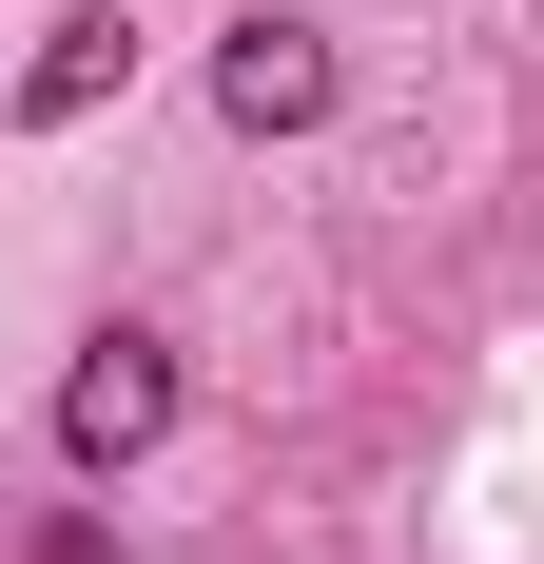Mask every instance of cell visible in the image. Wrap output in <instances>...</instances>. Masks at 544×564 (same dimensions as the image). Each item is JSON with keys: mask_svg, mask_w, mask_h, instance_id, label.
Instances as JSON below:
<instances>
[{"mask_svg": "<svg viewBox=\"0 0 544 564\" xmlns=\"http://www.w3.org/2000/svg\"><path fill=\"white\" fill-rule=\"evenodd\" d=\"M175 429V332H78V370H58V467H156Z\"/></svg>", "mask_w": 544, "mask_h": 564, "instance_id": "cell-1", "label": "cell"}, {"mask_svg": "<svg viewBox=\"0 0 544 564\" xmlns=\"http://www.w3.org/2000/svg\"><path fill=\"white\" fill-rule=\"evenodd\" d=\"M330 98H350V58H330V20H292V0H253V20L215 40V117L233 137H312Z\"/></svg>", "mask_w": 544, "mask_h": 564, "instance_id": "cell-2", "label": "cell"}, {"mask_svg": "<svg viewBox=\"0 0 544 564\" xmlns=\"http://www.w3.org/2000/svg\"><path fill=\"white\" fill-rule=\"evenodd\" d=\"M117 78H137V20H117V0H78V20H58V40L20 58V137H78V117H98Z\"/></svg>", "mask_w": 544, "mask_h": 564, "instance_id": "cell-3", "label": "cell"}]
</instances>
